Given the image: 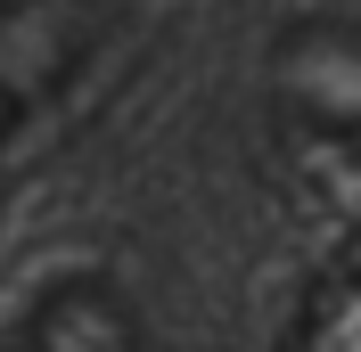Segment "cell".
Listing matches in <instances>:
<instances>
[{
	"label": "cell",
	"mask_w": 361,
	"mask_h": 352,
	"mask_svg": "<svg viewBox=\"0 0 361 352\" xmlns=\"http://www.w3.org/2000/svg\"><path fill=\"white\" fill-rule=\"evenodd\" d=\"M271 99H279V123H288L295 156L337 180L361 221V25L320 17V25L279 33Z\"/></svg>",
	"instance_id": "6da1fadb"
},
{
	"label": "cell",
	"mask_w": 361,
	"mask_h": 352,
	"mask_svg": "<svg viewBox=\"0 0 361 352\" xmlns=\"http://www.w3.org/2000/svg\"><path fill=\"white\" fill-rule=\"evenodd\" d=\"M90 58V0H0V148Z\"/></svg>",
	"instance_id": "7a4b0ae2"
}]
</instances>
